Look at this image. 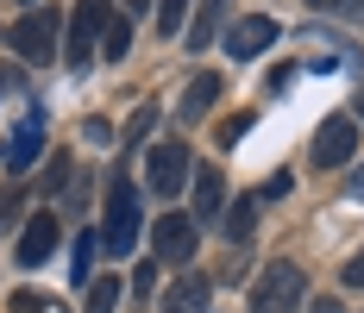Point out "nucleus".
I'll return each mask as SVG.
<instances>
[{"label":"nucleus","mask_w":364,"mask_h":313,"mask_svg":"<svg viewBox=\"0 0 364 313\" xmlns=\"http://www.w3.org/2000/svg\"><path fill=\"white\" fill-rule=\"evenodd\" d=\"M339 282H346V288H364V251L346 263V270H339Z\"/></svg>","instance_id":"obj_22"},{"label":"nucleus","mask_w":364,"mask_h":313,"mask_svg":"<svg viewBox=\"0 0 364 313\" xmlns=\"http://www.w3.org/2000/svg\"><path fill=\"white\" fill-rule=\"evenodd\" d=\"M182 13H188V0H157V26L164 32H182Z\"/></svg>","instance_id":"obj_19"},{"label":"nucleus","mask_w":364,"mask_h":313,"mask_svg":"<svg viewBox=\"0 0 364 313\" xmlns=\"http://www.w3.org/2000/svg\"><path fill=\"white\" fill-rule=\"evenodd\" d=\"M314 313H339V301H314Z\"/></svg>","instance_id":"obj_25"},{"label":"nucleus","mask_w":364,"mask_h":313,"mask_svg":"<svg viewBox=\"0 0 364 313\" xmlns=\"http://www.w3.org/2000/svg\"><path fill=\"white\" fill-rule=\"evenodd\" d=\"M188 175H195V157H188V144H182V138H164V144H151V150H145V182H151L157 201L182 194Z\"/></svg>","instance_id":"obj_2"},{"label":"nucleus","mask_w":364,"mask_h":313,"mask_svg":"<svg viewBox=\"0 0 364 313\" xmlns=\"http://www.w3.org/2000/svg\"><path fill=\"white\" fill-rule=\"evenodd\" d=\"M44 307H50V301H44L38 288H19V295H13V313H44Z\"/></svg>","instance_id":"obj_21"},{"label":"nucleus","mask_w":364,"mask_h":313,"mask_svg":"<svg viewBox=\"0 0 364 313\" xmlns=\"http://www.w3.org/2000/svg\"><path fill=\"white\" fill-rule=\"evenodd\" d=\"M226 6H232V0H201V13H195V26L182 32V44H188V50H208L214 32H220V19H226Z\"/></svg>","instance_id":"obj_13"},{"label":"nucleus","mask_w":364,"mask_h":313,"mask_svg":"<svg viewBox=\"0 0 364 313\" xmlns=\"http://www.w3.org/2000/svg\"><path fill=\"white\" fill-rule=\"evenodd\" d=\"M101 244H107V257H126V251L139 244V194H132L126 175L107 182V226H101Z\"/></svg>","instance_id":"obj_1"},{"label":"nucleus","mask_w":364,"mask_h":313,"mask_svg":"<svg viewBox=\"0 0 364 313\" xmlns=\"http://www.w3.org/2000/svg\"><path fill=\"white\" fill-rule=\"evenodd\" d=\"M19 88V70H0V94H13Z\"/></svg>","instance_id":"obj_23"},{"label":"nucleus","mask_w":364,"mask_h":313,"mask_svg":"<svg viewBox=\"0 0 364 313\" xmlns=\"http://www.w3.org/2000/svg\"><path fill=\"white\" fill-rule=\"evenodd\" d=\"M88 263H95V238L82 232V238H75V257H70V276H75V282H88V276H95Z\"/></svg>","instance_id":"obj_18"},{"label":"nucleus","mask_w":364,"mask_h":313,"mask_svg":"<svg viewBox=\"0 0 364 313\" xmlns=\"http://www.w3.org/2000/svg\"><path fill=\"white\" fill-rule=\"evenodd\" d=\"M195 238H201L195 213H164V219H157V232H151L157 263H188V257H195Z\"/></svg>","instance_id":"obj_6"},{"label":"nucleus","mask_w":364,"mask_h":313,"mask_svg":"<svg viewBox=\"0 0 364 313\" xmlns=\"http://www.w3.org/2000/svg\"><path fill=\"white\" fill-rule=\"evenodd\" d=\"M57 232H63V226H57L50 213L26 219V238H19V270H38V263H44L50 251H57Z\"/></svg>","instance_id":"obj_9"},{"label":"nucleus","mask_w":364,"mask_h":313,"mask_svg":"<svg viewBox=\"0 0 364 313\" xmlns=\"http://www.w3.org/2000/svg\"><path fill=\"white\" fill-rule=\"evenodd\" d=\"M119 307V282L101 276V282H88V313H113Z\"/></svg>","instance_id":"obj_17"},{"label":"nucleus","mask_w":364,"mask_h":313,"mask_svg":"<svg viewBox=\"0 0 364 313\" xmlns=\"http://www.w3.org/2000/svg\"><path fill=\"white\" fill-rule=\"evenodd\" d=\"M107 19H113V0H75V13H70V50H63L70 70H88L95 44L107 38Z\"/></svg>","instance_id":"obj_4"},{"label":"nucleus","mask_w":364,"mask_h":313,"mask_svg":"<svg viewBox=\"0 0 364 313\" xmlns=\"http://www.w3.org/2000/svg\"><path fill=\"white\" fill-rule=\"evenodd\" d=\"M220 201H226V175L208 163V170H195V226H208L220 219Z\"/></svg>","instance_id":"obj_12"},{"label":"nucleus","mask_w":364,"mask_h":313,"mask_svg":"<svg viewBox=\"0 0 364 313\" xmlns=\"http://www.w3.org/2000/svg\"><path fill=\"white\" fill-rule=\"evenodd\" d=\"M314 13H339V19H364V0H314Z\"/></svg>","instance_id":"obj_20"},{"label":"nucleus","mask_w":364,"mask_h":313,"mask_svg":"<svg viewBox=\"0 0 364 313\" xmlns=\"http://www.w3.org/2000/svg\"><path fill=\"white\" fill-rule=\"evenodd\" d=\"M164 313H208V276H182L164 295Z\"/></svg>","instance_id":"obj_14"},{"label":"nucleus","mask_w":364,"mask_h":313,"mask_svg":"<svg viewBox=\"0 0 364 313\" xmlns=\"http://www.w3.org/2000/svg\"><path fill=\"white\" fill-rule=\"evenodd\" d=\"M346 194H352V201H364V170L352 175V182H346Z\"/></svg>","instance_id":"obj_24"},{"label":"nucleus","mask_w":364,"mask_h":313,"mask_svg":"<svg viewBox=\"0 0 364 313\" xmlns=\"http://www.w3.org/2000/svg\"><path fill=\"white\" fill-rule=\"evenodd\" d=\"M220 88H226V82H220V70H201L195 75V82H188V94H182V126H201V119H208V106L220 101Z\"/></svg>","instance_id":"obj_11"},{"label":"nucleus","mask_w":364,"mask_h":313,"mask_svg":"<svg viewBox=\"0 0 364 313\" xmlns=\"http://www.w3.org/2000/svg\"><path fill=\"white\" fill-rule=\"evenodd\" d=\"M126 50H132V26L113 13V19H107V38H101V57H107V63H119Z\"/></svg>","instance_id":"obj_16"},{"label":"nucleus","mask_w":364,"mask_h":313,"mask_svg":"<svg viewBox=\"0 0 364 313\" xmlns=\"http://www.w3.org/2000/svg\"><path fill=\"white\" fill-rule=\"evenodd\" d=\"M38 150H44V113H32L13 138H6V150H0V170H32Z\"/></svg>","instance_id":"obj_8"},{"label":"nucleus","mask_w":364,"mask_h":313,"mask_svg":"<svg viewBox=\"0 0 364 313\" xmlns=\"http://www.w3.org/2000/svg\"><path fill=\"white\" fill-rule=\"evenodd\" d=\"M358 113H364V101H358Z\"/></svg>","instance_id":"obj_27"},{"label":"nucleus","mask_w":364,"mask_h":313,"mask_svg":"<svg viewBox=\"0 0 364 313\" xmlns=\"http://www.w3.org/2000/svg\"><path fill=\"white\" fill-rule=\"evenodd\" d=\"M57 26H63V13H26V19L13 26V50H19L26 63H50Z\"/></svg>","instance_id":"obj_7"},{"label":"nucleus","mask_w":364,"mask_h":313,"mask_svg":"<svg viewBox=\"0 0 364 313\" xmlns=\"http://www.w3.org/2000/svg\"><path fill=\"white\" fill-rule=\"evenodd\" d=\"M126 6H132V13H145V6H151V0H126Z\"/></svg>","instance_id":"obj_26"},{"label":"nucleus","mask_w":364,"mask_h":313,"mask_svg":"<svg viewBox=\"0 0 364 313\" xmlns=\"http://www.w3.org/2000/svg\"><path fill=\"white\" fill-rule=\"evenodd\" d=\"M270 44H277V19H264V13H257V19H239V26L226 32V50H232V57H257V50H270Z\"/></svg>","instance_id":"obj_10"},{"label":"nucleus","mask_w":364,"mask_h":313,"mask_svg":"<svg viewBox=\"0 0 364 313\" xmlns=\"http://www.w3.org/2000/svg\"><path fill=\"white\" fill-rule=\"evenodd\" d=\"M308 295V276L295 263H264V276L252 288V313H295Z\"/></svg>","instance_id":"obj_3"},{"label":"nucleus","mask_w":364,"mask_h":313,"mask_svg":"<svg viewBox=\"0 0 364 313\" xmlns=\"http://www.w3.org/2000/svg\"><path fill=\"white\" fill-rule=\"evenodd\" d=\"M358 150V119L352 113H327L321 132H314V170H346Z\"/></svg>","instance_id":"obj_5"},{"label":"nucleus","mask_w":364,"mask_h":313,"mask_svg":"<svg viewBox=\"0 0 364 313\" xmlns=\"http://www.w3.org/2000/svg\"><path fill=\"white\" fill-rule=\"evenodd\" d=\"M257 207H264V194H245L239 207L226 213V238L239 244V238H252V226H257Z\"/></svg>","instance_id":"obj_15"}]
</instances>
